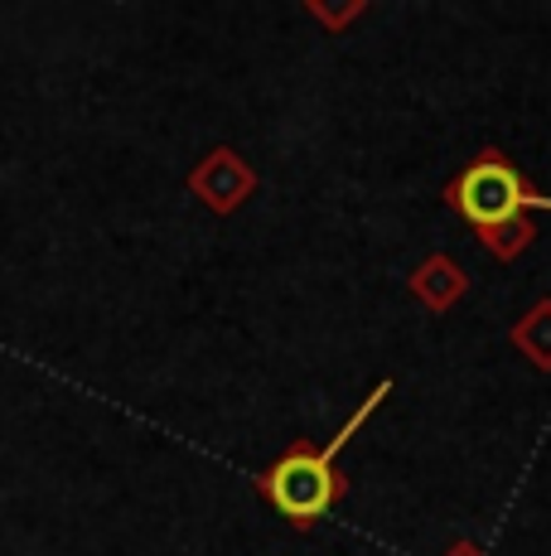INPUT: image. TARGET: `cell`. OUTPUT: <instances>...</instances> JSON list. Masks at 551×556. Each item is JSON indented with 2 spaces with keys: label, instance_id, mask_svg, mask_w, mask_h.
<instances>
[{
  "label": "cell",
  "instance_id": "5b68a950",
  "mask_svg": "<svg viewBox=\"0 0 551 556\" xmlns=\"http://www.w3.org/2000/svg\"><path fill=\"white\" fill-rule=\"evenodd\" d=\"M513 349H523V358L533 363V368L551 372V295L547 301H537L513 325Z\"/></svg>",
  "mask_w": 551,
  "mask_h": 556
},
{
  "label": "cell",
  "instance_id": "ba28073f",
  "mask_svg": "<svg viewBox=\"0 0 551 556\" xmlns=\"http://www.w3.org/2000/svg\"><path fill=\"white\" fill-rule=\"evenodd\" d=\"M310 15L330 29H344V25H354L358 15H368V5L363 0H354V5H320V0H310Z\"/></svg>",
  "mask_w": 551,
  "mask_h": 556
},
{
  "label": "cell",
  "instance_id": "9c48e42d",
  "mask_svg": "<svg viewBox=\"0 0 551 556\" xmlns=\"http://www.w3.org/2000/svg\"><path fill=\"white\" fill-rule=\"evenodd\" d=\"M445 556H489V552H484V547H474V542H454V547L445 552Z\"/></svg>",
  "mask_w": 551,
  "mask_h": 556
},
{
  "label": "cell",
  "instance_id": "6da1fadb",
  "mask_svg": "<svg viewBox=\"0 0 551 556\" xmlns=\"http://www.w3.org/2000/svg\"><path fill=\"white\" fill-rule=\"evenodd\" d=\"M445 203L460 208L464 218L484 232V228H498V223H508V218H523L527 208H551V194H542L508 155L484 151L470 169H460V175L450 179Z\"/></svg>",
  "mask_w": 551,
  "mask_h": 556
},
{
  "label": "cell",
  "instance_id": "8992f818",
  "mask_svg": "<svg viewBox=\"0 0 551 556\" xmlns=\"http://www.w3.org/2000/svg\"><path fill=\"white\" fill-rule=\"evenodd\" d=\"M479 238V248L498 256V262H513V256H523L527 248L537 242V228H533V218H508V223H498V228H484V232H474Z\"/></svg>",
  "mask_w": 551,
  "mask_h": 556
},
{
  "label": "cell",
  "instance_id": "3957f363",
  "mask_svg": "<svg viewBox=\"0 0 551 556\" xmlns=\"http://www.w3.org/2000/svg\"><path fill=\"white\" fill-rule=\"evenodd\" d=\"M189 194L204 203V208H214L218 218H228V213H238L242 203L257 194V169L232 151V146H214V151L189 169Z\"/></svg>",
  "mask_w": 551,
  "mask_h": 556
},
{
  "label": "cell",
  "instance_id": "52a82bcc",
  "mask_svg": "<svg viewBox=\"0 0 551 556\" xmlns=\"http://www.w3.org/2000/svg\"><path fill=\"white\" fill-rule=\"evenodd\" d=\"M387 392H392V382H377V388L368 392V402H358V412L348 416L344 426H338V435H334V441H330V445H320V455H324V459H338V451H344V445L354 441V431H358V426H368V416H373L377 406L387 402Z\"/></svg>",
  "mask_w": 551,
  "mask_h": 556
},
{
  "label": "cell",
  "instance_id": "277c9868",
  "mask_svg": "<svg viewBox=\"0 0 551 556\" xmlns=\"http://www.w3.org/2000/svg\"><path fill=\"white\" fill-rule=\"evenodd\" d=\"M464 291H470V271H464L454 256L445 252H431L426 262L411 271V295H417L421 305L431 309V315H445V309H454L464 301Z\"/></svg>",
  "mask_w": 551,
  "mask_h": 556
},
{
  "label": "cell",
  "instance_id": "7a4b0ae2",
  "mask_svg": "<svg viewBox=\"0 0 551 556\" xmlns=\"http://www.w3.org/2000/svg\"><path fill=\"white\" fill-rule=\"evenodd\" d=\"M257 489L267 494V504L295 528H310L344 498V479H338L334 459L320 455V445L295 441L291 451L276 459L271 469L257 475Z\"/></svg>",
  "mask_w": 551,
  "mask_h": 556
}]
</instances>
